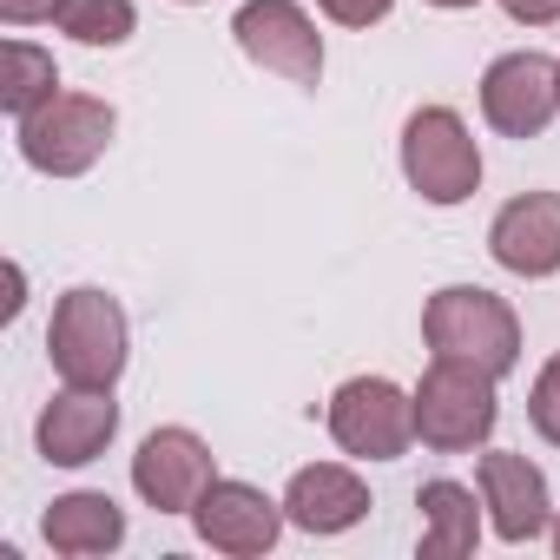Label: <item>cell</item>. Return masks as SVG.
<instances>
[{
  "mask_svg": "<svg viewBox=\"0 0 560 560\" xmlns=\"http://www.w3.org/2000/svg\"><path fill=\"white\" fill-rule=\"evenodd\" d=\"M429 8H475V0H429Z\"/></svg>",
  "mask_w": 560,
  "mask_h": 560,
  "instance_id": "23",
  "label": "cell"
},
{
  "mask_svg": "<svg viewBox=\"0 0 560 560\" xmlns=\"http://www.w3.org/2000/svg\"><path fill=\"white\" fill-rule=\"evenodd\" d=\"M494 383L501 376L468 363V357H435L422 370V383H416V435H422V448H435V455L481 448L494 435V416H501Z\"/></svg>",
  "mask_w": 560,
  "mask_h": 560,
  "instance_id": "1",
  "label": "cell"
},
{
  "mask_svg": "<svg viewBox=\"0 0 560 560\" xmlns=\"http://www.w3.org/2000/svg\"><path fill=\"white\" fill-rule=\"evenodd\" d=\"M47 357H54L60 383L113 389L126 376V311H119V298H106L100 284L67 291L54 304V324H47Z\"/></svg>",
  "mask_w": 560,
  "mask_h": 560,
  "instance_id": "2",
  "label": "cell"
},
{
  "mask_svg": "<svg viewBox=\"0 0 560 560\" xmlns=\"http://www.w3.org/2000/svg\"><path fill=\"white\" fill-rule=\"evenodd\" d=\"M211 481H218V462L191 429H152L132 455V488L159 514H191Z\"/></svg>",
  "mask_w": 560,
  "mask_h": 560,
  "instance_id": "9",
  "label": "cell"
},
{
  "mask_svg": "<svg viewBox=\"0 0 560 560\" xmlns=\"http://www.w3.org/2000/svg\"><path fill=\"white\" fill-rule=\"evenodd\" d=\"M553 553H560V521H553Z\"/></svg>",
  "mask_w": 560,
  "mask_h": 560,
  "instance_id": "24",
  "label": "cell"
},
{
  "mask_svg": "<svg viewBox=\"0 0 560 560\" xmlns=\"http://www.w3.org/2000/svg\"><path fill=\"white\" fill-rule=\"evenodd\" d=\"M40 534H47V547H54V553L86 560V553H113V547L126 540V514H119V501H113V494L80 488V494H60V501L40 514Z\"/></svg>",
  "mask_w": 560,
  "mask_h": 560,
  "instance_id": "15",
  "label": "cell"
},
{
  "mask_svg": "<svg viewBox=\"0 0 560 560\" xmlns=\"http://www.w3.org/2000/svg\"><path fill=\"white\" fill-rule=\"evenodd\" d=\"M60 0H0V21L8 27H27V21H54Z\"/></svg>",
  "mask_w": 560,
  "mask_h": 560,
  "instance_id": "22",
  "label": "cell"
},
{
  "mask_svg": "<svg viewBox=\"0 0 560 560\" xmlns=\"http://www.w3.org/2000/svg\"><path fill=\"white\" fill-rule=\"evenodd\" d=\"M527 422H534L540 442L560 448V357L540 363V376H534V389H527Z\"/></svg>",
  "mask_w": 560,
  "mask_h": 560,
  "instance_id": "19",
  "label": "cell"
},
{
  "mask_svg": "<svg viewBox=\"0 0 560 560\" xmlns=\"http://www.w3.org/2000/svg\"><path fill=\"white\" fill-rule=\"evenodd\" d=\"M488 250L514 277H553L560 270V191H521L494 211Z\"/></svg>",
  "mask_w": 560,
  "mask_h": 560,
  "instance_id": "13",
  "label": "cell"
},
{
  "mask_svg": "<svg viewBox=\"0 0 560 560\" xmlns=\"http://www.w3.org/2000/svg\"><path fill=\"white\" fill-rule=\"evenodd\" d=\"M284 514H291V527H304V534H343V527H357V521L370 514V488H363V475L343 468V462H311V468L291 475Z\"/></svg>",
  "mask_w": 560,
  "mask_h": 560,
  "instance_id": "14",
  "label": "cell"
},
{
  "mask_svg": "<svg viewBox=\"0 0 560 560\" xmlns=\"http://www.w3.org/2000/svg\"><path fill=\"white\" fill-rule=\"evenodd\" d=\"M284 521H291L284 501H270V494L250 488V481H211V488L198 494V508H191L198 540L218 547V553H237V560L270 553L277 534H284Z\"/></svg>",
  "mask_w": 560,
  "mask_h": 560,
  "instance_id": "10",
  "label": "cell"
},
{
  "mask_svg": "<svg viewBox=\"0 0 560 560\" xmlns=\"http://www.w3.org/2000/svg\"><path fill=\"white\" fill-rule=\"evenodd\" d=\"M560 113V60L547 54H501L481 73V119L501 139H540Z\"/></svg>",
  "mask_w": 560,
  "mask_h": 560,
  "instance_id": "8",
  "label": "cell"
},
{
  "mask_svg": "<svg viewBox=\"0 0 560 560\" xmlns=\"http://www.w3.org/2000/svg\"><path fill=\"white\" fill-rule=\"evenodd\" d=\"M54 27L80 47H126L132 27H139V8L132 0H60Z\"/></svg>",
  "mask_w": 560,
  "mask_h": 560,
  "instance_id": "18",
  "label": "cell"
},
{
  "mask_svg": "<svg viewBox=\"0 0 560 560\" xmlns=\"http://www.w3.org/2000/svg\"><path fill=\"white\" fill-rule=\"evenodd\" d=\"M422 337L435 357H468L494 376H508L521 363V317L508 311V298L481 291V284H448L422 304Z\"/></svg>",
  "mask_w": 560,
  "mask_h": 560,
  "instance_id": "3",
  "label": "cell"
},
{
  "mask_svg": "<svg viewBox=\"0 0 560 560\" xmlns=\"http://www.w3.org/2000/svg\"><path fill=\"white\" fill-rule=\"evenodd\" d=\"M119 113L93 93H54L34 119H21V159L47 178H80L106 159Z\"/></svg>",
  "mask_w": 560,
  "mask_h": 560,
  "instance_id": "5",
  "label": "cell"
},
{
  "mask_svg": "<svg viewBox=\"0 0 560 560\" xmlns=\"http://www.w3.org/2000/svg\"><path fill=\"white\" fill-rule=\"evenodd\" d=\"M481 508H488V521H494V534L508 540V547H527L534 534H547V475L527 462V455H514V448H488L481 455Z\"/></svg>",
  "mask_w": 560,
  "mask_h": 560,
  "instance_id": "12",
  "label": "cell"
},
{
  "mask_svg": "<svg viewBox=\"0 0 560 560\" xmlns=\"http://www.w3.org/2000/svg\"><path fill=\"white\" fill-rule=\"evenodd\" d=\"M231 34H237L244 60L277 73V80H291V86H317L324 80V34H317V21L298 8V0H244Z\"/></svg>",
  "mask_w": 560,
  "mask_h": 560,
  "instance_id": "7",
  "label": "cell"
},
{
  "mask_svg": "<svg viewBox=\"0 0 560 560\" xmlns=\"http://www.w3.org/2000/svg\"><path fill=\"white\" fill-rule=\"evenodd\" d=\"M317 8H324L337 27H376V21H389L396 0H317Z\"/></svg>",
  "mask_w": 560,
  "mask_h": 560,
  "instance_id": "20",
  "label": "cell"
},
{
  "mask_svg": "<svg viewBox=\"0 0 560 560\" xmlns=\"http://www.w3.org/2000/svg\"><path fill=\"white\" fill-rule=\"evenodd\" d=\"M330 435L357 462H396L416 442V396H402L389 376H350L330 396Z\"/></svg>",
  "mask_w": 560,
  "mask_h": 560,
  "instance_id": "6",
  "label": "cell"
},
{
  "mask_svg": "<svg viewBox=\"0 0 560 560\" xmlns=\"http://www.w3.org/2000/svg\"><path fill=\"white\" fill-rule=\"evenodd\" d=\"M0 106H8V119L21 126V119H34L54 93H60V67H54V54H40V47H27V40H8L0 47Z\"/></svg>",
  "mask_w": 560,
  "mask_h": 560,
  "instance_id": "17",
  "label": "cell"
},
{
  "mask_svg": "<svg viewBox=\"0 0 560 560\" xmlns=\"http://www.w3.org/2000/svg\"><path fill=\"white\" fill-rule=\"evenodd\" d=\"M185 8H198V0H185Z\"/></svg>",
  "mask_w": 560,
  "mask_h": 560,
  "instance_id": "25",
  "label": "cell"
},
{
  "mask_svg": "<svg viewBox=\"0 0 560 560\" xmlns=\"http://www.w3.org/2000/svg\"><path fill=\"white\" fill-rule=\"evenodd\" d=\"M508 8V21H521V27H553L560 21V0H501Z\"/></svg>",
  "mask_w": 560,
  "mask_h": 560,
  "instance_id": "21",
  "label": "cell"
},
{
  "mask_svg": "<svg viewBox=\"0 0 560 560\" xmlns=\"http://www.w3.org/2000/svg\"><path fill=\"white\" fill-rule=\"evenodd\" d=\"M402 178L422 205H462L481 191V145L455 106H416L402 119Z\"/></svg>",
  "mask_w": 560,
  "mask_h": 560,
  "instance_id": "4",
  "label": "cell"
},
{
  "mask_svg": "<svg viewBox=\"0 0 560 560\" xmlns=\"http://www.w3.org/2000/svg\"><path fill=\"white\" fill-rule=\"evenodd\" d=\"M113 435H119V402H113V389H80V383H67V389L40 409V422H34V442H40V455H47L54 468H86V462H100Z\"/></svg>",
  "mask_w": 560,
  "mask_h": 560,
  "instance_id": "11",
  "label": "cell"
},
{
  "mask_svg": "<svg viewBox=\"0 0 560 560\" xmlns=\"http://www.w3.org/2000/svg\"><path fill=\"white\" fill-rule=\"evenodd\" d=\"M422 508V560H462L481 547V508H475V488L462 481H422L416 494Z\"/></svg>",
  "mask_w": 560,
  "mask_h": 560,
  "instance_id": "16",
  "label": "cell"
}]
</instances>
